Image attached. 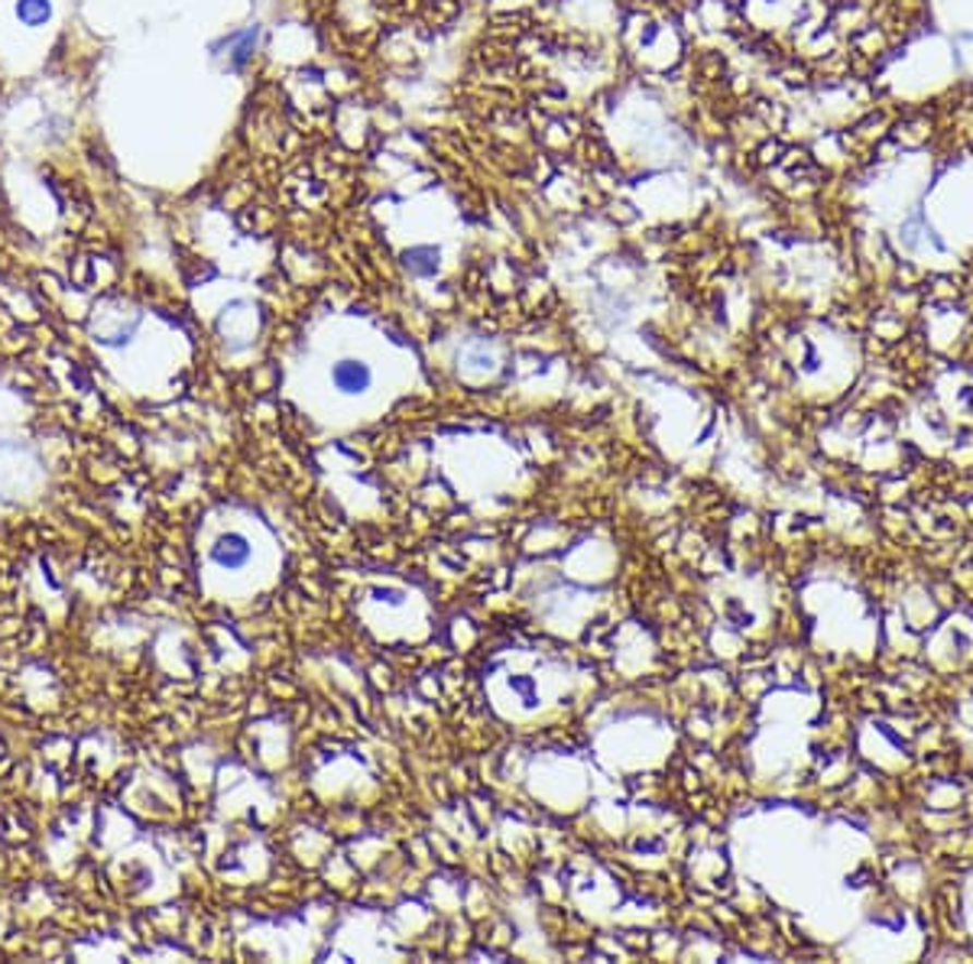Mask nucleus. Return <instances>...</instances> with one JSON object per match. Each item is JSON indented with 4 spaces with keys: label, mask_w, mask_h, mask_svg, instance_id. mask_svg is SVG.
<instances>
[{
    "label": "nucleus",
    "mask_w": 973,
    "mask_h": 964,
    "mask_svg": "<svg viewBox=\"0 0 973 964\" xmlns=\"http://www.w3.org/2000/svg\"><path fill=\"white\" fill-rule=\"evenodd\" d=\"M13 16L26 29H46L56 16L52 0H13Z\"/></svg>",
    "instance_id": "2"
},
{
    "label": "nucleus",
    "mask_w": 973,
    "mask_h": 964,
    "mask_svg": "<svg viewBox=\"0 0 973 964\" xmlns=\"http://www.w3.org/2000/svg\"><path fill=\"white\" fill-rule=\"evenodd\" d=\"M212 555H215V562L221 568H243L250 562V543L243 540L241 533H228L225 540H218Z\"/></svg>",
    "instance_id": "3"
},
{
    "label": "nucleus",
    "mask_w": 973,
    "mask_h": 964,
    "mask_svg": "<svg viewBox=\"0 0 973 964\" xmlns=\"http://www.w3.org/2000/svg\"><path fill=\"white\" fill-rule=\"evenodd\" d=\"M332 381H335V387L341 394L358 397V394H364L367 387H370L373 374H370V367H367L364 361H338L335 371H332Z\"/></svg>",
    "instance_id": "1"
}]
</instances>
